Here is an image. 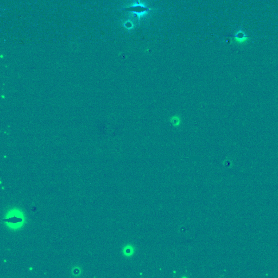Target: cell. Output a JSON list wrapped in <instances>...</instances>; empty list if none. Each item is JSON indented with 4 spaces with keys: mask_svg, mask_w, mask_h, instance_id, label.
<instances>
[{
    "mask_svg": "<svg viewBox=\"0 0 278 278\" xmlns=\"http://www.w3.org/2000/svg\"><path fill=\"white\" fill-rule=\"evenodd\" d=\"M249 38L247 37L244 33L242 31L238 32L236 34V37H235V40L240 44H243L247 42Z\"/></svg>",
    "mask_w": 278,
    "mask_h": 278,
    "instance_id": "obj_1",
    "label": "cell"
}]
</instances>
